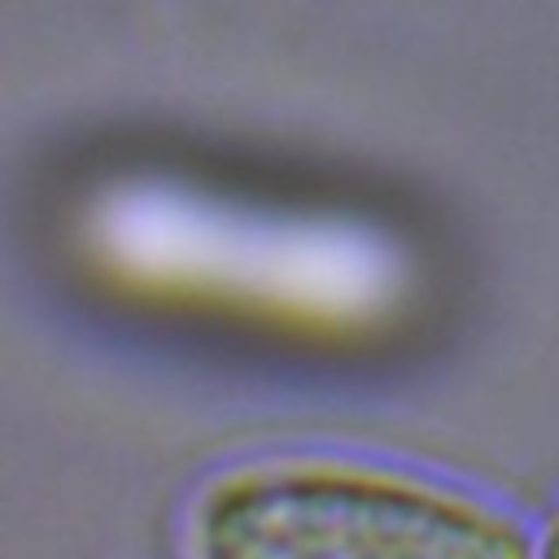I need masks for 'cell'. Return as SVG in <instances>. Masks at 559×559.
<instances>
[{
    "label": "cell",
    "mask_w": 559,
    "mask_h": 559,
    "mask_svg": "<svg viewBox=\"0 0 559 559\" xmlns=\"http://www.w3.org/2000/svg\"><path fill=\"white\" fill-rule=\"evenodd\" d=\"M183 559H533L524 524L428 472L349 454H262L210 472L179 515Z\"/></svg>",
    "instance_id": "1"
},
{
    "label": "cell",
    "mask_w": 559,
    "mask_h": 559,
    "mask_svg": "<svg viewBox=\"0 0 559 559\" xmlns=\"http://www.w3.org/2000/svg\"><path fill=\"white\" fill-rule=\"evenodd\" d=\"M533 559H559V507L542 524V537L533 542Z\"/></svg>",
    "instance_id": "2"
}]
</instances>
